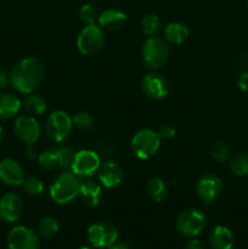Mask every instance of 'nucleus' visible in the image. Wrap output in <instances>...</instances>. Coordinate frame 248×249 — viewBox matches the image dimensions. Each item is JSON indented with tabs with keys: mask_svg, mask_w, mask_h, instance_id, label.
<instances>
[{
	"mask_svg": "<svg viewBox=\"0 0 248 249\" xmlns=\"http://www.w3.org/2000/svg\"><path fill=\"white\" fill-rule=\"evenodd\" d=\"M44 78L43 63L35 56H27L19 60L10 72V85L19 94L34 92Z\"/></svg>",
	"mask_w": 248,
	"mask_h": 249,
	"instance_id": "obj_1",
	"label": "nucleus"
},
{
	"mask_svg": "<svg viewBox=\"0 0 248 249\" xmlns=\"http://www.w3.org/2000/svg\"><path fill=\"white\" fill-rule=\"evenodd\" d=\"M82 181L72 170H63L56 177L49 189V195L53 203L67 204L79 196Z\"/></svg>",
	"mask_w": 248,
	"mask_h": 249,
	"instance_id": "obj_2",
	"label": "nucleus"
},
{
	"mask_svg": "<svg viewBox=\"0 0 248 249\" xmlns=\"http://www.w3.org/2000/svg\"><path fill=\"white\" fill-rule=\"evenodd\" d=\"M142 62L150 71H159L169 60V46L163 38L148 36L141 48Z\"/></svg>",
	"mask_w": 248,
	"mask_h": 249,
	"instance_id": "obj_3",
	"label": "nucleus"
},
{
	"mask_svg": "<svg viewBox=\"0 0 248 249\" xmlns=\"http://www.w3.org/2000/svg\"><path fill=\"white\" fill-rule=\"evenodd\" d=\"M207 225L206 214L197 208L185 209L175 220V230L180 236L186 238L197 237Z\"/></svg>",
	"mask_w": 248,
	"mask_h": 249,
	"instance_id": "obj_4",
	"label": "nucleus"
},
{
	"mask_svg": "<svg viewBox=\"0 0 248 249\" xmlns=\"http://www.w3.org/2000/svg\"><path fill=\"white\" fill-rule=\"evenodd\" d=\"M73 128L72 117L62 109L51 112L45 121L44 130L53 142H62L70 136Z\"/></svg>",
	"mask_w": 248,
	"mask_h": 249,
	"instance_id": "obj_5",
	"label": "nucleus"
},
{
	"mask_svg": "<svg viewBox=\"0 0 248 249\" xmlns=\"http://www.w3.org/2000/svg\"><path fill=\"white\" fill-rule=\"evenodd\" d=\"M162 139L157 131L153 129L145 128L139 130L131 139V150L140 160H150L160 148Z\"/></svg>",
	"mask_w": 248,
	"mask_h": 249,
	"instance_id": "obj_6",
	"label": "nucleus"
},
{
	"mask_svg": "<svg viewBox=\"0 0 248 249\" xmlns=\"http://www.w3.org/2000/svg\"><path fill=\"white\" fill-rule=\"evenodd\" d=\"M105 32L97 24H88L77 36V48L79 53L84 56L96 55L104 48Z\"/></svg>",
	"mask_w": 248,
	"mask_h": 249,
	"instance_id": "obj_7",
	"label": "nucleus"
},
{
	"mask_svg": "<svg viewBox=\"0 0 248 249\" xmlns=\"http://www.w3.org/2000/svg\"><path fill=\"white\" fill-rule=\"evenodd\" d=\"M119 231L109 221H96L87 230L88 242L94 248H106L117 242Z\"/></svg>",
	"mask_w": 248,
	"mask_h": 249,
	"instance_id": "obj_8",
	"label": "nucleus"
},
{
	"mask_svg": "<svg viewBox=\"0 0 248 249\" xmlns=\"http://www.w3.org/2000/svg\"><path fill=\"white\" fill-rule=\"evenodd\" d=\"M40 236L31 228L19 225L15 226L6 236V243L9 249H39L40 248Z\"/></svg>",
	"mask_w": 248,
	"mask_h": 249,
	"instance_id": "obj_9",
	"label": "nucleus"
},
{
	"mask_svg": "<svg viewBox=\"0 0 248 249\" xmlns=\"http://www.w3.org/2000/svg\"><path fill=\"white\" fill-rule=\"evenodd\" d=\"M101 160L95 151L80 150L75 152L71 170L79 178H91L97 173Z\"/></svg>",
	"mask_w": 248,
	"mask_h": 249,
	"instance_id": "obj_10",
	"label": "nucleus"
},
{
	"mask_svg": "<svg viewBox=\"0 0 248 249\" xmlns=\"http://www.w3.org/2000/svg\"><path fill=\"white\" fill-rule=\"evenodd\" d=\"M14 134L21 142L32 145L41 135V126L33 116H19L14 122Z\"/></svg>",
	"mask_w": 248,
	"mask_h": 249,
	"instance_id": "obj_11",
	"label": "nucleus"
},
{
	"mask_svg": "<svg viewBox=\"0 0 248 249\" xmlns=\"http://www.w3.org/2000/svg\"><path fill=\"white\" fill-rule=\"evenodd\" d=\"M224 189L223 180L215 174H206L196 182V194L204 204H212L219 198Z\"/></svg>",
	"mask_w": 248,
	"mask_h": 249,
	"instance_id": "obj_12",
	"label": "nucleus"
},
{
	"mask_svg": "<svg viewBox=\"0 0 248 249\" xmlns=\"http://www.w3.org/2000/svg\"><path fill=\"white\" fill-rule=\"evenodd\" d=\"M141 90L151 100H162L170 90L169 82L157 71H151L141 79Z\"/></svg>",
	"mask_w": 248,
	"mask_h": 249,
	"instance_id": "obj_13",
	"label": "nucleus"
},
{
	"mask_svg": "<svg viewBox=\"0 0 248 249\" xmlns=\"http://www.w3.org/2000/svg\"><path fill=\"white\" fill-rule=\"evenodd\" d=\"M24 212L23 199L19 195L7 192L0 198V219L6 223H16Z\"/></svg>",
	"mask_w": 248,
	"mask_h": 249,
	"instance_id": "obj_14",
	"label": "nucleus"
},
{
	"mask_svg": "<svg viewBox=\"0 0 248 249\" xmlns=\"http://www.w3.org/2000/svg\"><path fill=\"white\" fill-rule=\"evenodd\" d=\"M26 175L22 165L14 158H4L0 162V181L7 186H19Z\"/></svg>",
	"mask_w": 248,
	"mask_h": 249,
	"instance_id": "obj_15",
	"label": "nucleus"
},
{
	"mask_svg": "<svg viewBox=\"0 0 248 249\" xmlns=\"http://www.w3.org/2000/svg\"><path fill=\"white\" fill-rule=\"evenodd\" d=\"M124 173L123 169L118 163L113 160H107V162L101 163L99 170H97V179L101 186L106 189H114L119 186L123 181Z\"/></svg>",
	"mask_w": 248,
	"mask_h": 249,
	"instance_id": "obj_16",
	"label": "nucleus"
},
{
	"mask_svg": "<svg viewBox=\"0 0 248 249\" xmlns=\"http://www.w3.org/2000/svg\"><path fill=\"white\" fill-rule=\"evenodd\" d=\"M100 27L106 31H118L124 24L126 23V15L122 10L116 9V7H109V9L104 10L99 15Z\"/></svg>",
	"mask_w": 248,
	"mask_h": 249,
	"instance_id": "obj_17",
	"label": "nucleus"
},
{
	"mask_svg": "<svg viewBox=\"0 0 248 249\" xmlns=\"http://www.w3.org/2000/svg\"><path fill=\"white\" fill-rule=\"evenodd\" d=\"M190 36L189 27L179 21L168 23L163 29V39L172 45H181Z\"/></svg>",
	"mask_w": 248,
	"mask_h": 249,
	"instance_id": "obj_18",
	"label": "nucleus"
},
{
	"mask_svg": "<svg viewBox=\"0 0 248 249\" xmlns=\"http://www.w3.org/2000/svg\"><path fill=\"white\" fill-rule=\"evenodd\" d=\"M209 243L213 249H232L233 235L226 226L215 225L209 233Z\"/></svg>",
	"mask_w": 248,
	"mask_h": 249,
	"instance_id": "obj_19",
	"label": "nucleus"
},
{
	"mask_svg": "<svg viewBox=\"0 0 248 249\" xmlns=\"http://www.w3.org/2000/svg\"><path fill=\"white\" fill-rule=\"evenodd\" d=\"M79 196L88 207L99 206L102 199L101 184L92 181V180H87V181L82 182Z\"/></svg>",
	"mask_w": 248,
	"mask_h": 249,
	"instance_id": "obj_20",
	"label": "nucleus"
},
{
	"mask_svg": "<svg viewBox=\"0 0 248 249\" xmlns=\"http://www.w3.org/2000/svg\"><path fill=\"white\" fill-rule=\"evenodd\" d=\"M22 107V102L11 92L0 94V119L6 121L16 116Z\"/></svg>",
	"mask_w": 248,
	"mask_h": 249,
	"instance_id": "obj_21",
	"label": "nucleus"
},
{
	"mask_svg": "<svg viewBox=\"0 0 248 249\" xmlns=\"http://www.w3.org/2000/svg\"><path fill=\"white\" fill-rule=\"evenodd\" d=\"M22 106L29 116L36 117L45 113V111L48 109V102L41 95L31 92V94H27L24 96Z\"/></svg>",
	"mask_w": 248,
	"mask_h": 249,
	"instance_id": "obj_22",
	"label": "nucleus"
},
{
	"mask_svg": "<svg viewBox=\"0 0 248 249\" xmlns=\"http://www.w3.org/2000/svg\"><path fill=\"white\" fill-rule=\"evenodd\" d=\"M146 190H147V195L153 202H162L163 199H165L168 195V186L165 184L164 180L159 177H153L151 178L147 181V186H146Z\"/></svg>",
	"mask_w": 248,
	"mask_h": 249,
	"instance_id": "obj_23",
	"label": "nucleus"
},
{
	"mask_svg": "<svg viewBox=\"0 0 248 249\" xmlns=\"http://www.w3.org/2000/svg\"><path fill=\"white\" fill-rule=\"evenodd\" d=\"M231 173L236 177H248V152H238L231 157L229 163Z\"/></svg>",
	"mask_w": 248,
	"mask_h": 249,
	"instance_id": "obj_24",
	"label": "nucleus"
},
{
	"mask_svg": "<svg viewBox=\"0 0 248 249\" xmlns=\"http://www.w3.org/2000/svg\"><path fill=\"white\" fill-rule=\"evenodd\" d=\"M60 230V224L53 216H44L38 223V235L43 238H50Z\"/></svg>",
	"mask_w": 248,
	"mask_h": 249,
	"instance_id": "obj_25",
	"label": "nucleus"
},
{
	"mask_svg": "<svg viewBox=\"0 0 248 249\" xmlns=\"http://www.w3.org/2000/svg\"><path fill=\"white\" fill-rule=\"evenodd\" d=\"M141 28L147 36H157L162 31V21L156 14H147L141 21Z\"/></svg>",
	"mask_w": 248,
	"mask_h": 249,
	"instance_id": "obj_26",
	"label": "nucleus"
},
{
	"mask_svg": "<svg viewBox=\"0 0 248 249\" xmlns=\"http://www.w3.org/2000/svg\"><path fill=\"white\" fill-rule=\"evenodd\" d=\"M53 151H55L56 156H57L58 167L63 170H71V165H72L75 151L72 147H70V146L56 147Z\"/></svg>",
	"mask_w": 248,
	"mask_h": 249,
	"instance_id": "obj_27",
	"label": "nucleus"
},
{
	"mask_svg": "<svg viewBox=\"0 0 248 249\" xmlns=\"http://www.w3.org/2000/svg\"><path fill=\"white\" fill-rule=\"evenodd\" d=\"M209 152L212 158L218 163H225L230 158V147L224 141H215L212 143Z\"/></svg>",
	"mask_w": 248,
	"mask_h": 249,
	"instance_id": "obj_28",
	"label": "nucleus"
},
{
	"mask_svg": "<svg viewBox=\"0 0 248 249\" xmlns=\"http://www.w3.org/2000/svg\"><path fill=\"white\" fill-rule=\"evenodd\" d=\"M22 187H23L24 192L32 197L40 196L44 192V182L38 177H34V175L27 177L24 179L23 184H22Z\"/></svg>",
	"mask_w": 248,
	"mask_h": 249,
	"instance_id": "obj_29",
	"label": "nucleus"
},
{
	"mask_svg": "<svg viewBox=\"0 0 248 249\" xmlns=\"http://www.w3.org/2000/svg\"><path fill=\"white\" fill-rule=\"evenodd\" d=\"M36 160H38L39 167L44 170H53L56 167H58L57 156L53 150L43 151L40 155H38Z\"/></svg>",
	"mask_w": 248,
	"mask_h": 249,
	"instance_id": "obj_30",
	"label": "nucleus"
},
{
	"mask_svg": "<svg viewBox=\"0 0 248 249\" xmlns=\"http://www.w3.org/2000/svg\"><path fill=\"white\" fill-rule=\"evenodd\" d=\"M72 122L75 128L85 131L92 128V125H94V117H92L91 113L87 111H79L74 113V116L72 117Z\"/></svg>",
	"mask_w": 248,
	"mask_h": 249,
	"instance_id": "obj_31",
	"label": "nucleus"
},
{
	"mask_svg": "<svg viewBox=\"0 0 248 249\" xmlns=\"http://www.w3.org/2000/svg\"><path fill=\"white\" fill-rule=\"evenodd\" d=\"M79 18L85 26L88 24H95V22L99 18L96 7L92 4H85L79 10Z\"/></svg>",
	"mask_w": 248,
	"mask_h": 249,
	"instance_id": "obj_32",
	"label": "nucleus"
},
{
	"mask_svg": "<svg viewBox=\"0 0 248 249\" xmlns=\"http://www.w3.org/2000/svg\"><path fill=\"white\" fill-rule=\"evenodd\" d=\"M157 133L162 140H170V139H173L175 136L177 130H175L174 126L170 125V124H163V125L159 126Z\"/></svg>",
	"mask_w": 248,
	"mask_h": 249,
	"instance_id": "obj_33",
	"label": "nucleus"
},
{
	"mask_svg": "<svg viewBox=\"0 0 248 249\" xmlns=\"http://www.w3.org/2000/svg\"><path fill=\"white\" fill-rule=\"evenodd\" d=\"M237 85L242 91H248V72H243L238 77Z\"/></svg>",
	"mask_w": 248,
	"mask_h": 249,
	"instance_id": "obj_34",
	"label": "nucleus"
},
{
	"mask_svg": "<svg viewBox=\"0 0 248 249\" xmlns=\"http://www.w3.org/2000/svg\"><path fill=\"white\" fill-rule=\"evenodd\" d=\"M184 249H203V245H202L201 241L196 237L189 238V241L185 245Z\"/></svg>",
	"mask_w": 248,
	"mask_h": 249,
	"instance_id": "obj_35",
	"label": "nucleus"
},
{
	"mask_svg": "<svg viewBox=\"0 0 248 249\" xmlns=\"http://www.w3.org/2000/svg\"><path fill=\"white\" fill-rule=\"evenodd\" d=\"M10 84V73L0 68V89H5Z\"/></svg>",
	"mask_w": 248,
	"mask_h": 249,
	"instance_id": "obj_36",
	"label": "nucleus"
},
{
	"mask_svg": "<svg viewBox=\"0 0 248 249\" xmlns=\"http://www.w3.org/2000/svg\"><path fill=\"white\" fill-rule=\"evenodd\" d=\"M26 157L28 158V160H35V158L38 157V156H36V151H35V148H34L33 143H32V145H27Z\"/></svg>",
	"mask_w": 248,
	"mask_h": 249,
	"instance_id": "obj_37",
	"label": "nucleus"
},
{
	"mask_svg": "<svg viewBox=\"0 0 248 249\" xmlns=\"http://www.w3.org/2000/svg\"><path fill=\"white\" fill-rule=\"evenodd\" d=\"M104 249H130V246L125 242H114L113 245L108 246V247Z\"/></svg>",
	"mask_w": 248,
	"mask_h": 249,
	"instance_id": "obj_38",
	"label": "nucleus"
},
{
	"mask_svg": "<svg viewBox=\"0 0 248 249\" xmlns=\"http://www.w3.org/2000/svg\"><path fill=\"white\" fill-rule=\"evenodd\" d=\"M78 249H91V248L87 247V246H83V247H80V248H78Z\"/></svg>",
	"mask_w": 248,
	"mask_h": 249,
	"instance_id": "obj_39",
	"label": "nucleus"
},
{
	"mask_svg": "<svg viewBox=\"0 0 248 249\" xmlns=\"http://www.w3.org/2000/svg\"><path fill=\"white\" fill-rule=\"evenodd\" d=\"M247 7H248V0H247Z\"/></svg>",
	"mask_w": 248,
	"mask_h": 249,
	"instance_id": "obj_40",
	"label": "nucleus"
}]
</instances>
